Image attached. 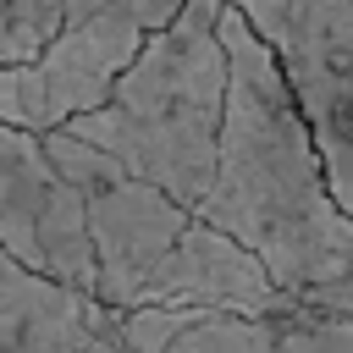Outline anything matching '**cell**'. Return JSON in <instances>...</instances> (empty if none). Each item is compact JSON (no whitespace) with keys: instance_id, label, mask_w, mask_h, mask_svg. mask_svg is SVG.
<instances>
[{"instance_id":"8992f818","label":"cell","mask_w":353,"mask_h":353,"mask_svg":"<svg viewBox=\"0 0 353 353\" xmlns=\"http://www.w3.org/2000/svg\"><path fill=\"white\" fill-rule=\"evenodd\" d=\"M0 254L99 298V248L77 188L61 176L39 132L0 121Z\"/></svg>"},{"instance_id":"30bf717a","label":"cell","mask_w":353,"mask_h":353,"mask_svg":"<svg viewBox=\"0 0 353 353\" xmlns=\"http://www.w3.org/2000/svg\"><path fill=\"white\" fill-rule=\"evenodd\" d=\"M28 61V50H22V39L11 33V22L0 17V66H22Z\"/></svg>"},{"instance_id":"ba28073f","label":"cell","mask_w":353,"mask_h":353,"mask_svg":"<svg viewBox=\"0 0 353 353\" xmlns=\"http://www.w3.org/2000/svg\"><path fill=\"white\" fill-rule=\"evenodd\" d=\"M0 353H132L127 314L0 254Z\"/></svg>"},{"instance_id":"6da1fadb","label":"cell","mask_w":353,"mask_h":353,"mask_svg":"<svg viewBox=\"0 0 353 353\" xmlns=\"http://www.w3.org/2000/svg\"><path fill=\"white\" fill-rule=\"evenodd\" d=\"M232 55L221 171L199 210L204 226L243 243L287 298L353 281V215L342 210L314 127L243 11L221 17Z\"/></svg>"},{"instance_id":"277c9868","label":"cell","mask_w":353,"mask_h":353,"mask_svg":"<svg viewBox=\"0 0 353 353\" xmlns=\"http://www.w3.org/2000/svg\"><path fill=\"white\" fill-rule=\"evenodd\" d=\"M44 149L88 210V232L99 248V303H110L116 314L143 309L154 276L165 270V259L176 254V243L193 232L199 215L165 199L160 188H149L143 176H132L105 149L72 138L66 127L50 132Z\"/></svg>"},{"instance_id":"7a4b0ae2","label":"cell","mask_w":353,"mask_h":353,"mask_svg":"<svg viewBox=\"0 0 353 353\" xmlns=\"http://www.w3.org/2000/svg\"><path fill=\"white\" fill-rule=\"evenodd\" d=\"M226 0H188V11L149 39L138 66L116 83V94L77 116L66 132L121 160L132 176L176 199L182 210H204L221 171L232 55L221 33Z\"/></svg>"},{"instance_id":"3957f363","label":"cell","mask_w":353,"mask_h":353,"mask_svg":"<svg viewBox=\"0 0 353 353\" xmlns=\"http://www.w3.org/2000/svg\"><path fill=\"white\" fill-rule=\"evenodd\" d=\"M182 11L188 0H66L61 33L33 61L0 66V121L50 138L99 110Z\"/></svg>"},{"instance_id":"9c48e42d","label":"cell","mask_w":353,"mask_h":353,"mask_svg":"<svg viewBox=\"0 0 353 353\" xmlns=\"http://www.w3.org/2000/svg\"><path fill=\"white\" fill-rule=\"evenodd\" d=\"M143 309H215V314H287L298 298H287L270 270L232 243L226 232L193 221V232L176 243L165 270L154 276Z\"/></svg>"},{"instance_id":"5b68a950","label":"cell","mask_w":353,"mask_h":353,"mask_svg":"<svg viewBox=\"0 0 353 353\" xmlns=\"http://www.w3.org/2000/svg\"><path fill=\"white\" fill-rule=\"evenodd\" d=\"M276 50L314 143L325 154L331 188L353 215V0H226Z\"/></svg>"},{"instance_id":"52a82bcc","label":"cell","mask_w":353,"mask_h":353,"mask_svg":"<svg viewBox=\"0 0 353 353\" xmlns=\"http://www.w3.org/2000/svg\"><path fill=\"white\" fill-rule=\"evenodd\" d=\"M132 353H353V320L325 309L215 314V309H132Z\"/></svg>"}]
</instances>
